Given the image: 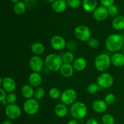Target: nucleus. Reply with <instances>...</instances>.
I'll return each mask as SVG.
<instances>
[{
    "mask_svg": "<svg viewBox=\"0 0 124 124\" xmlns=\"http://www.w3.org/2000/svg\"><path fill=\"white\" fill-rule=\"evenodd\" d=\"M105 45L109 52L116 53L124 46V38L119 34H111L107 38Z\"/></svg>",
    "mask_w": 124,
    "mask_h": 124,
    "instance_id": "f257e3e1",
    "label": "nucleus"
},
{
    "mask_svg": "<svg viewBox=\"0 0 124 124\" xmlns=\"http://www.w3.org/2000/svg\"><path fill=\"white\" fill-rule=\"evenodd\" d=\"M45 66L53 72H56L59 71L63 65L62 58V56L54 53H50L46 56L44 59Z\"/></svg>",
    "mask_w": 124,
    "mask_h": 124,
    "instance_id": "f03ea898",
    "label": "nucleus"
},
{
    "mask_svg": "<svg viewBox=\"0 0 124 124\" xmlns=\"http://www.w3.org/2000/svg\"><path fill=\"white\" fill-rule=\"evenodd\" d=\"M70 113L75 119L81 120L87 115V107L82 102H76L70 106Z\"/></svg>",
    "mask_w": 124,
    "mask_h": 124,
    "instance_id": "7ed1b4c3",
    "label": "nucleus"
},
{
    "mask_svg": "<svg viewBox=\"0 0 124 124\" xmlns=\"http://www.w3.org/2000/svg\"><path fill=\"white\" fill-rule=\"evenodd\" d=\"M111 64V57L107 53H101L97 56L94 61L96 69L99 71L104 72L107 71Z\"/></svg>",
    "mask_w": 124,
    "mask_h": 124,
    "instance_id": "20e7f679",
    "label": "nucleus"
},
{
    "mask_svg": "<svg viewBox=\"0 0 124 124\" xmlns=\"http://www.w3.org/2000/svg\"><path fill=\"white\" fill-rule=\"evenodd\" d=\"M74 34L76 38L83 42H87L91 38V30L85 25H79L74 30Z\"/></svg>",
    "mask_w": 124,
    "mask_h": 124,
    "instance_id": "39448f33",
    "label": "nucleus"
},
{
    "mask_svg": "<svg viewBox=\"0 0 124 124\" xmlns=\"http://www.w3.org/2000/svg\"><path fill=\"white\" fill-rule=\"evenodd\" d=\"M78 94L76 91L72 88L65 90L61 95V102L66 105H71L76 102Z\"/></svg>",
    "mask_w": 124,
    "mask_h": 124,
    "instance_id": "423d86ee",
    "label": "nucleus"
},
{
    "mask_svg": "<svg viewBox=\"0 0 124 124\" xmlns=\"http://www.w3.org/2000/svg\"><path fill=\"white\" fill-rule=\"evenodd\" d=\"M97 84L102 88H109L114 84V78L111 74L104 72L98 76Z\"/></svg>",
    "mask_w": 124,
    "mask_h": 124,
    "instance_id": "0eeeda50",
    "label": "nucleus"
},
{
    "mask_svg": "<svg viewBox=\"0 0 124 124\" xmlns=\"http://www.w3.org/2000/svg\"><path fill=\"white\" fill-rule=\"evenodd\" d=\"M39 104L38 101L35 98L27 99L23 104V109L25 113L29 115H34L39 110Z\"/></svg>",
    "mask_w": 124,
    "mask_h": 124,
    "instance_id": "6e6552de",
    "label": "nucleus"
},
{
    "mask_svg": "<svg viewBox=\"0 0 124 124\" xmlns=\"http://www.w3.org/2000/svg\"><path fill=\"white\" fill-rule=\"evenodd\" d=\"M5 113L10 119H17L21 116L22 111L17 104H8L5 108Z\"/></svg>",
    "mask_w": 124,
    "mask_h": 124,
    "instance_id": "1a4fd4ad",
    "label": "nucleus"
},
{
    "mask_svg": "<svg viewBox=\"0 0 124 124\" xmlns=\"http://www.w3.org/2000/svg\"><path fill=\"white\" fill-rule=\"evenodd\" d=\"M44 64V61L40 56H33L29 61V66L33 72H42Z\"/></svg>",
    "mask_w": 124,
    "mask_h": 124,
    "instance_id": "9d476101",
    "label": "nucleus"
},
{
    "mask_svg": "<svg viewBox=\"0 0 124 124\" xmlns=\"http://www.w3.org/2000/svg\"><path fill=\"white\" fill-rule=\"evenodd\" d=\"M0 85L7 93H13L16 88L15 81L11 77H4L0 78Z\"/></svg>",
    "mask_w": 124,
    "mask_h": 124,
    "instance_id": "9b49d317",
    "label": "nucleus"
},
{
    "mask_svg": "<svg viewBox=\"0 0 124 124\" xmlns=\"http://www.w3.org/2000/svg\"><path fill=\"white\" fill-rule=\"evenodd\" d=\"M50 46L54 50L60 51L66 47L67 42L62 36L54 35L50 39Z\"/></svg>",
    "mask_w": 124,
    "mask_h": 124,
    "instance_id": "f8f14e48",
    "label": "nucleus"
},
{
    "mask_svg": "<svg viewBox=\"0 0 124 124\" xmlns=\"http://www.w3.org/2000/svg\"><path fill=\"white\" fill-rule=\"evenodd\" d=\"M108 15L107 8L102 6L97 7L93 12V18L98 21H102L105 20L108 18Z\"/></svg>",
    "mask_w": 124,
    "mask_h": 124,
    "instance_id": "ddd939ff",
    "label": "nucleus"
},
{
    "mask_svg": "<svg viewBox=\"0 0 124 124\" xmlns=\"http://www.w3.org/2000/svg\"><path fill=\"white\" fill-rule=\"evenodd\" d=\"M42 81V78L39 73L33 72L29 75L28 78V82L29 84L30 85L31 87L38 88L41 84Z\"/></svg>",
    "mask_w": 124,
    "mask_h": 124,
    "instance_id": "4468645a",
    "label": "nucleus"
},
{
    "mask_svg": "<svg viewBox=\"0 0 124 124\" xmlns=\"http://www.w3.org/2000/svg\"><path fill=\"white\" fill-rule=\"evenodd\" d=\"M107 104L104 100L98 99L94 101L92 104V108L98 113H102L107 109Z\"/></svg>",
    "mask_w": 124,
    "mask_h": 124,
    "instance_id": "2eb2a0df",
    "label": "nucleus"
},
{
    "mask_svg": "<svg viewBox=\"0 0 124 124\" xmlns=\"http://www.w3.org/2000/svg\"><path fill=\"white\" fill-rule=\"evenodd\" d=\"M111 64L116 67H121L124 65V54L120 52L113 53L111 57Z\"/></svg>",
    "mask_w": 124,
    "mask_h": 124,
    "instance_id": "dca6fc26",
    "label": "nucleus"
},
{
    "mask_svg": "<svg viewBox=\"0 0 124 124\" xmlns=\"http://www.w3.org/2000/svg\"><path fill=\"white\" fill-rule=\"evenodd\" d=\"M74 71H75V69L72 64H64V63L59 70L61 75L65 78L71 77L74 74Z\"/></svg>",
    "mask_w": 124,
    "mask_h": 124,
    "instance_id": "f3484780",
    "label": "nucleus"
},
{
    "mask_svg": "<svg viewBox=\"0 0 124 124\" xmlns=\"http://www.w3.org/2000/svg\"><path fill=\"white\" fill-rule=\"evenodd\" d=\"M72 65L75 70L77 71H82L87 67V62L84 58L78 57L75 59Z\"/></svg>",
    "mask_w": 124,
    "mask_h": 124,
    "instance_id": "a211bd4d",
    "label": "nucleus"
},
{
    "mask_svg": "<svg viewBox=\"0 0 124 124\" xmlns=\"http://www.w3.org/2000/svg\"><path fill=\"white\" fill-rule=\"evenodd\" d=\"M67 7V2L63 0H56L52 4V8L56 13H61L65 11Z\"/></svg>",
    "mask_w": 124,
    "mask_h": 124,
    "instance_id": "6ab92c4d",
    "label": "nucleus"
},
{
    "mask_svg": "<svg viewBox=\"0 0 124 124\" xmlns=\"http://www.w3.org/2000/svg\"><path fill=\"white\" fill-rule=\"evenodd\" d=\"M35 92L33 87L29 84L24 85L21 88V94L23 98L26 99V100L33 98L35 95Z\"/></svg>",
    "mask_w": 124,
    "mask_h": 124,
    "instance_id": "aec40b11",
    "label": "nucleus"
},
{
    "mask_svg": "<svg viewBox=\"0 0 124 124\" xmlns=\"http://www.w3.org/2000/svg\"><path fill=\"white\" fill-rule=\"evenodd\" d=\"M54 113L58 117H64L67 116L68 113L67 105H65L63 103H58L54 107Z\"/></svg>",
    "mask_w": 124,
    "mask_h": 124,
    "instance_id": "412c9836",
    "label": "nucleus"
},
{
    "mask_svg": "<svg viewBox=\"0 0 124 124\" xmlns=\"http://www.w3.org/2000/svg\"><path fill=\"white\" fill-rule=\"evenodd\" d=\"M97 6V0H83L82 1L83 8L87 12H93V11L98 7Z\"/></svg>",
    "mask_w": 124,
    "mask_h": 124,
    "instance_id": "4be33fe9",
    "label": "nucleus"
},
{
    "mask_svg": "<svg viewBox=\"0 0 124 124\" xmlns=\"http://www.w3.org/2000/svg\"><path fill=\"white\" fill-rule=\"evenodd\" d=\"M112 27L115 30L121 31L124 29V16H116L112 21Z\"/></svg>",
    "mask_w": 124,
    "mask_h": 124,
    "instance_id": "5701e85b",
    "label": "nucleus"
},
{
    "mask_svg": "<svg viewBox=\"0 0 124 124\" xmlns=\"http://www.w3.org/2000/svg\"><path fill=\"white\" fill-rule=\"evenodd\" d=\"M30 49L34 55L40 56L45 52V46L41 42H35L31 45Z\"/></svg>",
    "mask_w": 124,
    "mask_h": 124,
    "instance_id": "b1692460",
    "label": "nucleus"
},
{
    "mask_svg": "<svg viewBox=\"0 0 124 124\" xmlns=\"http://www.w3.org/2000/svg\"><path fill=\"white\" fill-rule=\"evenodd\" d=\"M27 6L25 5V2L23 1H19L16 4H14L13 6V12L15 13L18 15H23V13H25L26 10Z\"/></svg>",
    "mask_w": 124,
    "mask_h": 124,
    "instance_id": "393cba45",
    "label": "nucleus"
},
{
    "mask_svg": "<svg viewBox=\"0 0 124 124\" xmlns=\"http://www.w3.org/2000/svg\"><path fill=\"white\" fill-rule=\"evenodd\" d=\"M62 58L63 62L64 64H72L73 63L74 61L75 60V56L73 53L70 51H68V52H65L64 54L62 56Z\"/></svg>",
    "mask_w": 124,
    "mask_h": 124,
    "instance_id": "a878e982",
    "label": "nucleus"
},
{
    "mask_svg": "<svg viewBox=\"0 0 124 124\" xmlns=\"http://www.w3.org/2000/svg\"><path fill=\"white\" fill-rule=\"evenodd\" d=\"M100 87L97 83H91L87 86V91L89 94H94L99 92Z\"/></svg>",
    "mask_w": 124,
    "mask_h": 124,
    "instance_id": "bb28decb",
    "label": "nucleus"
},
{
    "mask_svg": "<svg viewBox=\"0 0 124 124\" xmlns=\"http://www.w3.org/2000/svg\"><path fill=\"white\" fill-rule=\"evenodd\" d=\"M46 95V91L42 87H38L35 92L34 98L37 101L41 100L42 98H44Z\"/></svg>",
    "mask_w": 124,
    "mask_h": 124,
    "instance_id": "cd10ccee",
    "label": "nucleus"
},
{
    "mask_svg": "<svg viewBox=\"0 0 124 124\" xmlns=\"http://www.w3.org/2000/svg\"><path fill=\"white\" fill-rule=\"evenodd\" d=\"M60 90L56 87H53L49 90V96L52 99H58L61 98Z\"/></svg>",
    "mask_w": 124,
    "mask_h": 124,
    "instance_id": "c85d7f7f",
    "label": "nucleus"
},
{
    "mask_svg": "<svg viewBox=\"0 0 124 124\" xmlns=\"http://www.w3.org/2000/svg\"><path fill=\"white\" fill-rule=\"evenodd\" d=\"M102 122L103 124H115V119L110 114H105L102 117Z\"/></svg>",
    "mask_w": 124,
    "mask_h": 124,
    "instance_id": "c756f323",
    "label": "nucleus"
},
{
    "mask_svg": "<svg viewBox=\"0 0 124 124\" xmlns=\"http://www.w3.org/2000/svg\"><path fill=\"white\" fill-rule=\"evenodd\" d=\"M104 101H105V102L107 103V105H111L116 101V96L113 93H108L105 96Z\"/></svg>",
    "mask_w": 124,
    "mask_h": 124,
    "instance_id": "7c9ffc66",
    "label": "nucleus"
},
{
    "mask_svg": "<svg viewBox=\"0 0 124 124\" xmlns=\"http://www.w3.org/2000/svg\"><path fill=\"white\" fill-rule=\"evenodd\" d=\"M87 45L90 48H98L99 46V41L95 38H91L87 42Z\"/></svg>",
    "mask_w": 124,
    "mask_h": 124,
    "instance_id": "2f4dec72",
    "label": "nucleus"
},
{
    "mask_svg": "<svg viewBox=\"0 0 124 124\" xmlns=\"http://www.w3.org/2000/svg\"><path fill=\"white\" fill-rule=\"evenodd\" d=\"M67 6L72 8H78L81 6V0H69L67 2Z\"/></svg>",
    "mask_w": 124,
    "mask_h": 124,
    "instance_id": "473e14b6",
    "label": "nucleus"
},
{
    "mask_svg": "<svg viewBox=\"0 0 124 124\" xmlns=\"http://www.w3.org/2000/svg\"><path fill=\"white\" fill-rule=\"evenodd\" d=\"M108 12L109 15L113 17H116V15H117L119 12L118 7L116 6V5H112V6H110L107 8Z\"/></svg>",
    "mask_w": 124,
    "mask_h": 124,
    "instance_id": "72a5a7b5",
    "label": "nucleus"
},
{
    "mask_svg": "<svg viewBox=\"0 0 124 124\" xmlns=\"http://www.w3.org/2000/svg\"><path fill=\"white\" fill-rule=\"evenodd\" d=\"M6 101H7L8 104H15L17 101V96L15 93H10L7 94Z\"/></svg>",
    "mask_w": 124,
    "mask_h": 124,
    "instance_id": "f704fd0d",
    "label": "nucleus"
},
{
    "mask_svg": "<svg viewBox=\"0 0 124 124\" xmlns=\"http://www.w3.org/2000/svg\"><path fill=\"white\" fill-rule=\"evenodd\" d=\"M66 47L71 51H74L77 48V44H76V42L75 41H70L69 42H67V46Z\"/></svg>",
    "mask_w": 124,
    "mask_h": 124,
    "instance_id": "c9c22d12",
    "label": "nucleus"
},
{
    "mask_svg": "<svg viewBox=\"0 0 124 124\" xmlns=\"http://www.w3.org/2000/svg\"><path fill=\"white\" fill-rule=\"evenodd\" d=\"M100 2L102 6L106 7V8H108L110 6L114 4L115 0H100Z\"/></svg>",
    "mask_w": 124,
    "mask_h": 124,
    "instance_id": "e433bc0d",
    "label": "nucleus"
},
{
    "mask_svg": "<svg viewBox=\"0 0 124 124\" xmlns=\"http://www.w3.org/2000/svg\"><path fill=\"white\" fill-rule=\"evenodd\" d=\"M7 92L4 90L2 88H0V101L2 102L3 101L6 100L7 98V94H6Z\"/></svg>",
    "mask_w": 124,
    "mask_h": 124,
    "instance_id": "4c0bfd02",
    "label": "nucleus"
},
{
    "mask_svg": "<svg viewBox=\"0 0 124 124\" xmlns=\"http://www.w3.org/2000/svg\"><path fill=\"white\" fill-rule=\"evenodd\" d=\"M24 2H25L27 7H29V8H33V7H35L36 5V0H31V1H24Z\"/></svg>",
    "mask_w": 124,
    "mask_h": 124,
    "instance_id": "58836bf2",
    "label": "nucleus"
},
{
    "mask_svg": "<svg viewBox=\"0 0 124 124\" xmlns=\"http://www.w3.org/2000/svg\"><path fill=\"white\" fill-rule=\"evenodd\" d=\"M85 124H99V123H98V121H97L96 119L92 118V119H89L86 122Z\"/></svg>",
    "mask_w": 124,
    "mask_h": 124,
    "instance_id": "ea45409f",
    "label": "nucleus"
},
{
    "mask_svg": "<svg viewBox=\"0 0 124 124\" xmlns=\"http://www.w3.org/2000/svg\"><path fill=\"white\" fill-rule=\"evenodd\" d=\"M42 73L44 74V75H48V74L50 73L51 70H50V69H48V68H47V67L45 66L44 67V69H42Z\"/></svg>",
    "mask_w": 124,
    "mask_h": 124,
    "instance_id": "a19ab883",
    "label": "nucleus"
},
{
    "mask_svg": "<svg viewBox=\"0 0 124 124\" xmlns=\"http://www.w3.org/2000/svg\"><path fill=\"white\" fill-rule=\"evenodd\" d=\"M67 124H79V122L77 119H70V121H68Z\"/></svg>",
    "mask_w": 124,
    "mask_h": 124,
    "instance_id": "79ce46f5",
    "label": "nucleus"
},
{
    "mask_svg": "<svg viewBox=\"0 0 124 124\" xmlns=\"http://www.w3.org/2000/svg\"><path fill=\"white\" fill-rule=\"evenodd\" d=\"M2 124H12V122L10 120H6L2 122Z\"/></svg>",
    "mask_w": 124,
    "mask_h": 124,
    "instance_id": "37998d69",
    "label": "nucleus"
},
{
    "mask_svg": "<svg viewBox=\"0 0 124 124\" xmlns=\"http://www.w3.org/2000/svg\"><path fill=\"white\" fill-rule=\"evenodd\" d=\"M10 2H12V3L14 4H16L17 2H18L19 1H20L19 0H10Z\"/></svg>",
    "mask_w": 124,
    "mask_h": 124,
    "instance_id": "c03bdc74",
    "label": "nucleus"
},
{
    "mask_svg": "<svg viewBox=\"0 0 124 124\" xmlns=\"http://www.w3.org/2000/svg\"><path fill=\"white\" fill-rule=\"evenodd\" d=\"M46 1H47V2H51V3H53V2H54L56 0H46Z\"/></svg>",
    "mask_w": 124,
    "mask_h": 124,
    "instance_id": "a18cd8bd",
    "label": "nucleus"
},
{
    "mask_svg": "<svg viewBox=\"0 0 124 124\" xmlns=\"http://www.w3.org/2000/svg\"><path fill=\"white\" fill-rule=\"evenodd\" d=\"M63 1H65V2H67V1H69V0H63Z\"/></svg>",
    "mask_w": 124,
    "mask_h": 124,
    "instance_id": "49530a36",
    "label": "nucleus"
},
{
    "mask_svg": "<svg viewBox=\"0 0 124 124\" xmlns=\"http://www.w3.org/2000/svg\"><path fill=\"white\" fill-rule=\"evenodd\" d=\"M24 1H31V0H24Z\"/></svg>",
    "mask_w": 124,
    "mask_h": 124,
    "instance_id": "de8ad7c7",
    "label": "nucleus"
}]
</instances>
